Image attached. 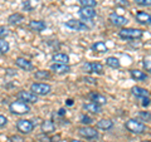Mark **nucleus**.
I'll return each instance as SVG.
<instances>
[{"label": "nucleus", "mask_w": 151, "mask_h": 142, "mask_svg": "<svg viewBox=\"0 0 151 142\" xmlns=\"http://www.w3.org/2000/svg\"><path fill=\"white\" fill-rule=\"evenodd\" d=\"M142 30L141 29H134V28H124L119 32V35L122 39L127 40H134V39H140L142 37Z\"/></svg>", "instance_id": "nucleus-1"}, {"label": "nucleus", "mask_w": 151, "mask_h": 142, "mask_svg": "<svg viewBox=\"0 0 151 142\" xmlns=\"http://www.w3.org/2000/svg\"><path fill=\"white\" fill-rule=\"evenodd\" d=\"M9 111H10L13 115L20 116V115H27V113H29L30 107L28 106V103L23 102V101H15L9 106Z\"/></svg>", "instance_id": "nucleus-2"}, {"label": "nucleus", "mask_w": 151, "mask_h": 142, "mask_svg": "<svg viewBox=\"0 0 151 142\" xmlns=\"http://www.w3.org/2000/svg\"><path fill=\"white\" fill-rule=\"evenodd\" d=\"M125 126H126V128L129 130L130 132H132V133H136V135L144 133V132L146 131V126L144 123H141V122L136 121V120H129L125 123Z\"/></svg>", "instance_id": "nucleus-3"}, {"label": "nucleus", "mask_w": 151, "mask_h": 142, "mask_svg": "<svg viewBox=\"0 0 151 142\" xmlns=\"http://www.w3.org/2000/svg\"><path fill=\"white\" fill-rule=\"evenodd\" d=\"M30 91L34 92L37 96H47L50 93L52 87L48 83H33L30 86Z\"/></svg>", "instance_id": "nucleus-4"}, {"label": "nucleus", "mask_w": 151, "mask_h": 142, "mask_svg": "<svg viewBox=\"0 0 151 142\" xmlns=\"http://www.w3.org/2000/svg\"><path fill=\"white\" fill-rule=\"evenodd\" d=\"M18 99L25 103H37L38 96L32 91H20L18 93Z\"/></svg>", "instance_id": "nucleus-5"}, {"label": "nucleus", "mask_w": 151, "mask_h": 142, "mask_svg": "<svg viewBox=\"0 0 151 142\" xmlns=\"http://www.w3.org/2000/svg\"><path fill=\"white\" fill-rule=\"evenodd\" d=\"M17 128L19 132L27 135V133H30V132L34 130V123L29 120H19L17 122Z\"/></svg>", "instance_id": "nucleus-6"}, {"label": "nucleus", "mask_w": 151, "mask_h": 142, "mask_svg": "<svg viewBox=\"0 0 151 142\" xmlns=\"http://www.w3.org/2000/svg\"><path fill=\"white\" fill-rule=\"evenodd\" d=\"M64 25L68 28V29H72L76 32H84V30H88L89 28L84 24L83 22H79V20H76V19H70V20L65 22Z\"/></svg>", "instance_id": "nucleus-7"}, {"label": "nucleus", "mask_w": 151, "mask_h": 142, "mask_svg": "<svg viewBox=\"0 0 151 142\" xmlns=\"http://www.w3.org/2000/svg\"><path fill=\"white\" fill-rule=\"evenodd\" d=\"M83 69L88 73H97V74H102L103 73V65L101 63L97 62H88L83 64Z\"/></svg>", "instance_id": "nucleus-8"}, {"label": "nucleus", "mask_w": 151, "mask_h": 142, "mask_svg": "<svg viewBox=\"0 0 151 142\" xmlns=\"http://www.w3.org/2000/svg\"><path fill=\"white\" fill-rule=\"evenodd\" d=\"M78 133L82 137H84V138H97V136H98L96 128H92V127H88V126L79 127Z\"/></svg>", "instance_id": "nucleus-9"}, {"label": "nucleus", "mask_w": 151, "mask_h": 142, "mask_svg": "<svg viewBox=\"0 0 151 142\" xmlns=\"http://www.w3.org/2000/svg\"><path fill=\"white\" fill-rule=\"evenodd\" d=\"M78 14L82 19H84V20H89V19H93L96 16V10H94L93 8H83L82 6L79 9Z\"/></svg>", "instance_id": "nucleus-10"}, {"label": "nucleus", "mask_w": 151, "mask_h": 142, "mask_svg": "<svg viewBox=\"0 0 151 142\" xmlns=\"http://www.w3.org/2000/svg\"><path fill=\"white\" fill-rule=\"evenodd\" d=\"M50 69L57 74H64L70 72V67L68 64H59V63H53L50 65Z\"/></svg>", "instance_id": "nucleus-11"}, {"label": "nucleus", "mask_w": 151, "mask_h": 142, "mask_svg": "<svg viewBox=\"0 0 151 142\" xmlns=\"http://www.w3.org/2000/svg\"><path fill=\"white\" fill-rule=\"evenodd\" d=\"M88 98L91 99V102H94V103H97V105H106L107 103V99L105 96H102L101 93H97V92H91L88 94Z\"/></svg>", "instance_id": "nucleus-12"}, {"label": "nucleus", "mask_w": 151, "mask_h": 142, "mask_svg": "<svg viewBox=\"0 0 151 142\" xmlns=\"http://www.w3.org/2000/svg\"><path fill=\"white\" fill-rule=\"evenodd\" d=\"M15 64L19 68H22L24 70H33L34 69V65L32 64V62H29V60L25 59V58H22V57H19V58L15 59Z\"/></svg>", "instance_id": "nucleus-13"}, {"label": "nucleus", "mask_w": 151, "mask_h": 142, "mask_svg": "<svg viewBox=\"0 0 151 142\" xmlns=\"http://www.w3.org/2000/svg\"><path fill=\"white\" fill-rule=\"evenodd\" d=\"M110 22L116 27H122L127 23V19L125 16L119 15V14H116V13H112L110 15Z\"/></svg>", "instance_id": "nucleus-14"}, {"label": "nucleus", "mask_w": 151, "mask_h": 142, "mask_svg": "<svg viewBox=\"0 0 151 142\" xmlns=\"http://www.w3.org/2000/svg\"><path fill=\"white\" fill-rule=\"evenodd\" d=\"M83 108H84V110H86L87 112L94 113V115H97V113H101V112H102L101 106H100V105H97V103H94V102L84 103V105H83Z\"/></svg>", "instance_id": "nucleus-15"}, {"label": "nucleus", "mask_w": 151, "mask_h": 142, "mask_svg": "<svg viewBox=\"0 0 151 142\" xmlns=\"http://www.w3.org/2000/svg\"><path fill=\"white\" fill-rule=\"evenodd\" d=\"M136 20L140 24H151V15L146 11H139L136 13Z\"/></svg>", "instance_id": "nucleus-16"}, {"label": "nucleus", "mask_w": 151, "mask_h": 142, "mask_svg": "<svg viewBox=\"0 0 151 142\" xmlns=\"http://www.w3.org/2000/svg\"><path fill=\"white\" fill-rule=\"evenodd\" d=\"M29 28L35 32H43L47 28V25H45V23L42 20H32L29 23Z\"/></svg>", "instance_id": "nucleus-17"}, {"label": "nucleus", "mask_w": 151, "mask_h": 142, "mask_svg": "<svg viewBox=\"0 0 151 142\" xmlns=\"http://www.w3.org/2000/svg\"><path fill=\"white\" fill-rule=\"evenodd\" d=\"M42 131H43V133H45V135L52 133V132L55 131V125L52 121L47 120V121H44L43 123H42Z\"/></svg>", "instance_id": "nucleus-18"}, {"label": "nucleus", "mask_w": 151, "mask_h": 142, "mask_svg": "<svg viewBox=\"0 0 151 142\" xmlns=\"http://www.w3.org/2000/svg\"><path fill=\"white\" fill-rule=\"evenodd\" d=\"M53 62L59 63V64H68L69 62V57L64 53H55L53 55Z\"/></svg>", "instance_id": "nucleus-19"}, {"label": "nucleus", "mask_w": 151, "mask_h": 142, "mask_svg": "<svg viewBox=\"0 0 151 142\" xmlns=\"http://www.w3.org/2000/svg\"><path fill=\"white\" fill-rule=\"evenodd\" d=\"M132 94H135L136 97H140V98H145V97H149L150 96V92L145 88H141V87H132L131 89Z\"/></svg>", "instance_id": "nucleus-20"}, {"label": "nucleus", "mask_w": 151, "mask_h": 142, "mask_svg": "<svg viewBox=\"0 0 151 142\" xmlns=\"http://www.w3.org/2000/svg\"><path fill=\"white\" fill-rule=\"evenodd\" d=\"M130 74H131L132 79H135V80H145L146 78H147V75H146L144 72L139 70V69H132L130 72Z\"/></svg>", "instance_id": "nucleus-21"}, {"label": "nucleus", "mask_w": 151, "mask_h": 142, "mask_svg": "<svg viewBox=\"0 0 151 142\" xmlns=\"http://www.w3.org/2000/svg\"><path fill=\"white\" fill-rule=\"evenodd\" d=\"M23 20H24V16L19 13H14L12 15H9V18H8V22L10 23V24H19V23H22Z\"/></svg>", "instance_id": "nucleus-22"}, {"label": "nucleus", "mask_w": 151, "mask_h": 142, "mask_svg": "<svg viewBox=\"0 0 151 142\" xmlns=\"http://www.w3.org/2000/svg\"><path fill=\"white\" fill-rule=\"evenodd\" d=\"M97 127L101 130H110L113 127V122L111 120H100L97 122Z\"/></svg>", "instance_id": "nucleus-23"}, {"label": "nucleus", "mask_w": 151, "mask_h": 142, "mask_svg": "<svg viewBox=\"0 0 151 142\" xmlns=\"http://www.w3.org/2000/svg\"><path fill=\"white\" fill-rule=\"evenodd\" d=\"M92 49L97 53H106L107 52V45L103 43V42H96L93 45H92Z\"/></svg>", "instance_id": "nucleus-24"}, {"label": "nucleus", "mask_w": 151, "mask_h": 142, "mask_svg": "<svg viewBox=\"0 0 151 142\" xmlns=\"http://www.w3.org/2000/svg\"><path fill=\"white\" fill-rule=\"evenodd\" d=\"M106 64L108 65V67L111 68H120V60L116 58V57H108V58L106 59Z\"/></svg>", "instance_id": "nucleus-25"}, {"label": "nucleus", "mask_w": 151, "mask_h": 142, "mask_svg": "<svg viewBox=\"0 0 151 142\" xmlns=\"http://www.w3.org/2000/svg\"><path fill=\"white\" fill-rule=\"evenodd\" d=\"M35 78L37 79H49L50 73L48 70H38V72H35Z\"/></svg>", "instance_id": "nucleus-26"}, {"label": "nucleus", "mask_w": 151, "mask_h": 142, "mask_svg": "<svg viewBox=\"0 0 151 142\" xmlns=\"http://www.w3.org/2000/svg\"><path fill=\"white\" fill-rule=\"evenodd\" d=\"M10 49V45H9L8 42H5L4 39H0V54H5Z\"/></svg>", "instance_id": "nucleus-27"}, {"label": "nucleus", "mask_w": 151, "mask_h": 142, "mask_svg": "<svg viewBox=\"0 0 151 142\" xmlns=\"http://www.w3.org/2000/svg\"><path fill=\"white\" fill-rule=\"evenodd\" d=\"M78 1L83 8H93L97 5L96 0H78Z\"/></svg>", "instance_id": "nucleus-28"}, {"label": "nucleus", "mask_w": 151, "mask_h": 142, "mask_svg": "<svg viewBox=\"0 0 151 142\" xmlns=\"http://www.w3.org/2000/svg\"><path fill=\"white\" fill-rule=\"evenodd\" d=\"M139 117H140L142 121H145V122L151 121V113H150V112H140V113H139Z\"/></svg>", "instance_id": "nucleus-29"}, {"label": "nucleus", "mask_w": 151, "mask_h": 142, "mask_svg": "<svg viewBox=\"0 0 151 142\" xmlns=\"http://www.w3.org/2000/svg\"><path fill=\"white\" fill-rule=\"evenodd\" d=\"M81 122H82V123L83 125H89V123H92V118L91 117H88V116H81Z\"/></svg>", "instance_id": "nucleus-30"}, {"label": "nucleus", "mask_w": 151, "mask_h": 142, "mask_svg": "<svg viewBox=\"0 0 151 142\" xmlns=\"http://www.w3.org/2000/svg\"><path fill=\"white\" fill-rule=\"evenodd\" d=\"M8 34H9V30L6 29V28L5 27H0V39L5 38Z\"/></svg>", "instance_id": "nucleus-31"}, {"label": "nucleus", "mask_w": 151, "mask_h": 142, "mask_svg": "<svg viewBox=\"0 0 151 142\" xmlns=\"http://www.w3.org/2000/svg\"><path fill=\"white\" fill-rule=\"evenodd\" d=\"M136 3L142 6H151V0H136Z\"/></svg>", "instance_id": "nucleus-32"}, {"label": "nucleus", "mask_w": 151, "mask_h": 142, "mask_svg": "<svg viewBox=\"0 0 151 142\" xmlns=\"http://www.w3.org/2000/svg\"><path fill=\"white\" fill-rule=\"evenodd\" d=\"M9 141H10V142H24V138L20 137V136H12Z\"/></svg>", "instance_id": "nucleus-33"}, {"label": "nucleus", "mask_w": 151, "mask_h": 142, "mask_svg": "<svg viewBox=\"0 0 151 142\" xmlns=\"http://www.w3.org/2000/svg\"><path fill=\"white\" fill-rule=\"evenodd\" d=\"M117 5H120V6H129V1L127 0H115Z\"/></svg>", "instance_id": "nucleus-34"}, {"label": "nucleus", "mask_w": 151, "mask_h": 142, "mask_svg": "<svg viewBox=\"0 0 151 142\" xmlns=\"http://www.w3.org/2000/svg\"><path fill=\"white\" fill-rule=\"evenodd\" d=\"M144 67H145V69L147 70V72L151 73V60H145V62H144Z\"/></svg>", "instance_id": "nucleus-35"}, {"label": "nucleus", "mask_w": 151, "mask_h": 142, "mask_svg": "<svg viewBox=\"0 0 151 142\" xmlns=\"http://www.w3.org/2000/svg\"><path fill=\"white\" fill-rule=\"evenodd\" d=\"M150 103H151V99L149 97H145V98H142V103H141V105H142L144 107H147Z\"/></svg>", "instance_id": "nucleus-36"}, {"label": "nucleus", "mask_w": 151, "mask_h": 142, "mask_svg": "<svg viewBox=\"0 0 151 142\" xmlns=\"http://www.w3.org/2000/svg\"><path fill=\"white\" fill-rule=\"evenodd\" d=\"M6 122H8L6 117H4V116L0 115V127H4V126L6 125Z\"/></svg>", "instance_id": "nucleus-37"}, {"label": "nucleus", "mask_w": 151, "mask_h": 142, "mask_svg": "<svg viewBox=\"0 0 151 142\" xmlns=\"http://www.w3.org/2000/svg\"><path fill=\"white\" fill-rule=\"evenodd\" d=\"M84 82H87V83H89V84H96V79L86 77V78H84Z\"/></svg>", "instance_id": "nucleus-38"}, {"label": "nucleus", "mask_w": 151, "mask_h": 142, "mask_svg": "<svg viewBox=\"0 0 151 142\" xmlns=\"http://www.w3.org/2000/svg\"><path fill=\"white\" fill-rule=\"evenodd\" d=\"M64 113H65V111L63 110V108H60V110H59V115H60V116H63Z\"/></svg>", "instance_id": "nucleus-39"}, {"label": "nucleus", "mask_w": 151, "mask_h": 142, "mask_svg": "<svg viewBox=\"0 0 151 142\" xmlns=\"http://www.w3.org/2000/svg\"><path fill=\"white\" fill-rule=\"evenodd\" d=\"M67 105H68V106H72V105H73V101H72V99H68V101H67Z\"/></svg>", "instance_id": "nucleus-40"}, {"label": "nucleus", "mask_w": 151, "mask_h": 142, "mask_svg": "<svg viewBox=\"0 0 151 142\" xmlns=\"http://www.w3.org/2000/svg\"><path fill=\"white\" fill-rule=\"evenodd\" d=\"M70 142H82V141H78V140H72Z\"/></svg>", "instance_id": "nucleus-41"}, {"label": "nucleus", "mask_w": 151, "mask_h": 142, "mask_svg": "<svg viewBox=\"0 0 151 142\" xmlns=\"http://www.w3.org/2000/svg\"><path fill=\"white\" fill-rule=\"evenodd\" d=\"M142 142H151V141H142Z\"/></svg>", "instance_id": "nucleus-42"}]
</instances>
